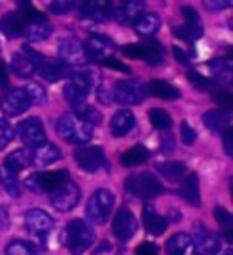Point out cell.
<instances>
[{
    "mask_svg": "<svg viewBox=\"0 0 233 255\" xmlns=\"http://www.w3.org/2000/svg\"><path fill=\"white\" fill-rule=\"evenodd\" d=\"M57 131L69 144H86L93 137V126L75 113H66L58 119Z\"/></svg>",
    "mask_w": 233,
    "mask_h": 255,
    "instance_id": "6da1fadb",
    "label": "cell"
},
{
    "mask_svg": "<svg viewBox=\"0 0 233 255\" xmlns=\"http://www.w3.org/2000/svg\"><path fill=\"white\" fill-rule=\"evenodd\" d=\"M66 246L73 255H82L95 241V234L90 224L82 219H75L66 228Z\"/></svg>",
    "mask_w": 233,
    "mask_h": 255,
    "instance_id": "7a4b0ae2",
    "label": "cell"
},
{
    "mask_svg": "<svg viewBox=\"0 0 233 255\" xmlns=\"http://www.w3.org/2000/svg\"><path fill=\"white\" fill-rule=\"evenodd\" d=\"M115 204V195L108 188L97 190L86 204V217L93 224H104L110 219Z\"/></svg>",
    "mask_w": 233,
    "mask_h": 255,
    "instance_id": "3957f363",
    "label": "cell"
},
{
    "mask_svg": "<svg viewBox=\"0 0 233 255\" xmlns=\"http://www.w3.org/2000/svg\"><path fill=\"white\" fill-rule=\"evenodd\" d=\"M24 11V16H26V26H24V37L33 40V42H40V40H46V38L51 35L53 27L48 22V18L38 13L37 9H33V5L29 7H22Z\"/></svg>",
    "mask_w": 233,
    "mask_h": 255,
    "instance_id": "277c9868",
    "label": "cell"
},
{
    "mask_svg": "<svg viewBox=\"0 0 233 255\" xmlns=\"http://www.w3.org/2000/svg\"><path fill=\"white\" fill-rule=\"evenodd\" d=\"M126 190L142 199H153L162 193V182L151 173H137L126 179Z\"/></svg>",
    "mask_w": 233,
    "mask_h": 255,
    "instance_id": "5b68a950",
    "label": "cell"
},
{
    "mask_svg": "<svg viewBox=\"0 0 233 255\" xmlns=\"http://www.w3.org/2000/svg\"><path fill=\"white\" fill-rule=\"evenodd\" d=\"M113 101L122 106H137L148 95V90L137 80H118L112 88Z\"/></svg>",
    "mask_w": 233,
    "mask_h": 255,
    "instance_id": "8992f818",
    "label": "cell"
},
{
    "mask_svg": "<svg viewBox=\"0 0 233 255\" xmlns=\"http://www.w3.org/2000/svg\"><path fill=\"white\" fill-rule=\"evenodd\" d=\"M93 88V79L90 73H75L68 80V84L64 86V97L71 106H77L80 102H86L88 95Z\"/></svg>",
    "mask_w": 233,
    "mask_h": 255,
    "instance_id": "52a82bcc",
    "label": "cell"
},
{
    "mask_svg": "<svg viewBox=\"0 0 233 255\" xmlns=\"http://www.w3.org/2000/svg\"><path fill=\"white\" fill-rule=\"evenodd\" d=\"M122 53L126 55V57H129V59L146 60V62L151 64V66L162 64V60H164V49H162V46H160L159 42H155V40L124 46V48H122Z\"/></svg>",
    "mask_w": 233,
    "mask_h": 255,
    "instance_id": "ba28073f",
    "label": "cell"
},
{
    "mask_svg": "<svg viewBox=\"0 0 233 255\" xmlns=\"http://www.w3.org/2000/svg\"><path fill=\"white\" fill-rule=\"evenodd\" d=\"M29 106H31V101L24 88H11L0 97V112L7 117L20 115V113L27 112Z\"/></svg>",
    "mask_w": 233,
    "mask_h": 255,
    "instance_id": "9c48e42d",
    "label": "cell"
},
{
    "mask_svg": "<svg viewBox=\"0 0 233 255\" xmlns=\"http://www.w3.org/2000/svg\"><path fill=\"white\" fill-rule=\"evenodd\" d=\"M51 193V204H53L55 210L58 212H71L80 201V190L79 186L71 181L62 182L58 188H55Z\"/></svg>",
    "mask_w": 233,
    "mask_h": 255,
    "instance_id": "30bf717a",
    "label": "cell"
},
{
    "mask_svg": "<svg viewBox=\"0 0 233 255\" xmlns=\"http://www.w3.org/2000/svg\"><path fill=\"white\" fill-rule=\"evenodd\" d=\"M68 181V170H55V171H44V173H35L27 179V188L35 193L42 191H53L62 182Z\"/></svg>",
    "mask_w": 233,
    "mask_h": 255,
    "instance_id": "8fae6325",
    "label": "cell"
},
{
    "mask_svg": "<svg viewBox=\"0 0 233 255\" xmlns=\"http://www.w3.org/2000/svg\"><path fill=\"white\" fill-rule=\"evenodd\" d=\"M137 228H138L137 219H135V215L131 213V210L120 208V210L116 212L115 219H113V235H115L118 241H122V243H127L129 239L135 237Z\"/></svg>",
    "mask_w": 233,
    "mask_h": 255,
    "instance_id": "7c38bea8",
    "label": "cell"
},
{
    "mask_svg": "<svg viewBox=\"0 0 233 255\" xmlns=\"http://www.w3.org/2000/svg\"><path fill=\"white\" fill-rule=\"evenodd\" d=\"M84 55L88 60H95V62H102L104 59L112 57L113 51V42L110 38L101 37V35H90L84 42Z\"/></svg>",
    "mask_w": 233,
    "mask_h": 255,
    "instance_id": "4fadbf2b",
    "label": "cell"
},
{
    "mask_svg": "<svg viewBox=\"0 0 233 255\" xmlns=\"http://www.w3.org/2000/svg\"><path fill=\"white\" fill-rule=\"evenodd\" d=\"M18 131V137L26 146H37V144L44 142L46 140V131H44V124L40 123V119L37 117H29L26 121H22L16 128Z\"/></svg>",
    "mask_w": 233,
    "mask_h": 255,
    "instance_id": "5bb4252c",
    "label": "cell"
},
{
    "mask_svg": "<svg viewBox=\"0 0 233 255\" xmlns=\"http://www.w3.org/2000/svg\"><path fill=\"white\" fill-rule=\"evenodd\" d=\"M75 159H77V164H79L82 170L97 171L104 166L106 155H104V149L99 148V146H86V148L77 149Z\"/></svg>",
    "mask_w": 233,
    "mask_h": 255,
    "instance_id": "9a60e30c",
    "label": "cell"
},
{
    "mask_svg": "<svg viewBox=\"0 0 233 255\" xmlns=\"http://www.w3.org/2000/svg\"><path fill=\"white\" fill-rule=\"evenodd\" d=\"M113 2L112 0H84L80 4V13L84 18L97 22H104L113 15Z\"/></svg>",
    "mask_w": 233,
    "mask_h": 255,
    "instance_id": "2e32d148",
    "label": "cell"
},
{
    "mask_svg": "<svg viewBox=\"0 0 233 255\" xmlns=\"http://www.w3.org/2000/svg\"><path fill=\"white\" fill-rule=\"evenodd\" d=\"M58 57L68 66H80V64H84L88 60L84 55L82 44L77 42L75 38H64L62 42L58 44Z\"/></svg>",
    "mask_w": 233,
    "mask_h": 255,
    "instance_id": "e0dca14e",
    "label": "cell"
},
{
    "mask_svg": "<svg viewBox=\"0 0 233 255\" xmlns=\"http://www.w3.org/2000/svg\"><path fill=\"white\" fill-rule=\"evenodd\" d=\"M29 159L35 166L38 168H44V166H49L53 164L55 160L60 159V149L51 142H40L37 146H33L31 149V155H29Z\"/></svg>",
    "mask_w": 233,
    "mask_h": 255,
    "instance_id": "ac0fdd59",
    "label": "cell"
},
{
    "mask_svg": "<svg viewBox=\"0 0 233 255\" xmlns=\"http://www.w3.org/2000/svg\"><path fill=\"white\" fill-rule=\"evenodd\" d=\"M24 26H26V16L24 11H9L0 18V31L4 33L7 38L22 37L24 33Z\"/></svg>",
    "mask_w": 233,
    "mask_h": 255,
    "instance_id": "d6986e66",
    "label": "cell"
},
{
    "mask_svg": "<svg viewBox=\"0 0 233 255\" xmlns=\"http://www.w3.org/2000/svg\"><path fill=\"white\" fill-rule=\"evenodd\" d=\"M219 250H221V239L210 230L201 228V232L195 235L193 255H217Z\"/></svg>",
    "mask_w": 233,
    "mask_h": 255,
    "instance_id": "ffe728a7",
    "label": "cell"
},
{
    "mask_svg": "<svg viewBox=\"0 0 233 255\" xmlns=\"http://www.w3.org/2000/svg\"><path fill=\"white\" fill-rule=\"evenodd\" d=\"M37 71L42 75L44 79L48 80V82H57V80H62L64 77H68L69 75V66L68 64H64L60 59H46L40 64H38Z\"/></svg>",
    "mask_w": 233,
    "mask_h": 255,
    "instance_id": "44dd1931",
    "label": "cell"
},
{
    "mask_svg": "<svg viewBox=\"0 0 233 255\" xmlns=\"http://www.w3.org/2000/svg\"><path fill=\"white\" fill-rule=\"evenodd\" d=\"M53 226V219L49 213H46L44 210H29L26 213V228L35 235H40V234H46L49 232Z\"/></svg>",
    "mask_w": 233,
    "mask_h": 255,
    "instance_id": "7402d4cb",
    "label": "cell"
},
{
    "mask_svg": "<svg viewBox=\"0 0 233 255\" xmlns=\"http://www.w3.org/2000/svg\"><path fill=\"white\" fill-rule=\"evenodd\" d=\"M142 221H144V228H146V232L151 235H160L164 234V230L168 228V221H166V217H162V215H159V213L155 212V208L151 206V204H146L142 210Z\"/></svg>",
    "mask_w": 233,
    "mask_h": 255,
    "instance_id": "603a6c76",
    "label": "cell"
},
{
    "mask_svg": "<svg viewBox=\"0 0 233 255\" xmlns=\"http://www.w3.org/2000/svg\"><path fill=\"white\" fill-rule=\"evenodd\" d=\"M144 9H146L144 0H124L118 5V9L113 11V13H115L118 22H122V24H131L140 13H144Z\"/></svg>",
    "mask_w": 233,
    "mask_h": 255,
    "instance_id": "cb8c5ba5",
    "label": "cell"
},
{
    "mask_svg": "<svg viewBox=\"0 0 233 255\" xmlns=\"http://www.w3.org/2000/svg\"><path fill=\"white\" fill-rule=\"evenodd\" d=\"M11 68H13V73H15L16 77L27 79V77H31V75L37 71L38 64L35 62L24 49H22L20 53L13 55V59H11Z\"/></svg>",
    "mask_w": 233,
    "mask_h": 255,
    "instance_id": "d4e9b609",
    "label": "cell"
},
{
    "mask_svg": "<svg viewBox=\"0 0 233 255\" xmlns=\"http://www.w3.org/2000/svg\"><path fill=\"white\" fill-rule=\"evenodd\" d=\"M133 26H135V31L142 37H153L155 33L160 29V18L155 13H140V15L133 20Z\"/></svg>",
    "mask_w": 233,
    "mask_h": 255,
    "instance_id": "484cf974",
    "label": "cell"
},
{
    "mask_svg": "<svg viewBox=\"0 0 233 255\" xmlns=\"http://www.w3.org/2000/svg\"><path fill=\"white\" fill-rule=\"evenodd\" d=\"M202 124L212 131H224L232 124V117L226 110H212L202 115Z\"/></svg>",
    "mask_w": 233,
    "mask_h": 255,
    "instance_id": "4316f807",
    "label": "cell"
},
{
    "mask_svg": "<svg viewBox=\"0 0 233 255\" xmlns=\"http://www.w3.org/2000/svg\"><path fill=\"white\" fill-rule=\"evenodd\" d=\"M112 133L113 137H124L135 128V115L127 110H120L112 117Z\"/></svg>",
    "mask_w": 233,
    "mask_h": 255,
    "instance_id": "83f0119b",
    "label": "cell"
},
{
    "mask_svg": "<svg viewBox=\"0 0 233 255\" xmlns=\"http://www.w3.org/2000/svg\"><path fill=\"white\" fill-rule=\"evenodd\" d=\"M180 193L184 197V201L190 202L191 206H201V190H199V177H197V173H186L184 179H182Z\"/></svg>",
    "mask_w": 233,
    "mask_h": 255,
    "instance_id": "f1b7e54d",
    "label": "cell"
},
{
    "mask_svg": "<svg viewBox=\"0 0 233 255\" xmlns=\"http://www.w3.org/2000/svg\"><path fill=\"white\" fill-rule=\"evenodd\" d=\"M157 171H159L164 179H168V181L179 182V181H182L184 175L188 173V168H186L184 162L173 160V162H160V164H157Z\"/></svg>",
    "mask_w": 233,
    "mask_h": 255,
    "instance_id": "f546056e",
    "label": "cell"
},
{
    "mask_svg": "<svg viewBox=\"0 0 233 255\" xmlns=\"http://www.w3.org/2000/svg\"><path fill=\"white\" fill-rule=\"evenodd\" d=\"M191 245V237L186 232H179V234L171 235L170 239L166 241V254L168 255H186L188 248Z\"/></svg>",
    "mask_w": 233,
    "mask_h": 255,
    "instance_id": "4dcf8cb0",
    "label": "cell"
},
{
    "mask_svg": "<svg viewBox=\"0 0 233 255\" xmlns=\"http://www.w3.org/2000/svg\"><path fill=\"white\" fill-rule=\"evenodd\" d=\"M210 73L223 84H230L233 77V64L230 59H217L210 62Z\"/></svg>",
    "mask_w": 233,
    "mask_h": 255,
    "instance_id": "1f68e13d",
    "label": "cell"
},
{
    "mask_svg": "<svg viewBox=\"0 0 233 255\" xmlns=\"http://www.w3.org/2000/svg\"><path fill=\"white\" fill-rule=\"evenodd\" d=\"M148 157H149V151L146 149V146L137 144V146H133V148H129L127 151L122 153L120 162H122V166H126V168H133V166H138V164H142V162H146Z\"/></svg>",
    "mask_w": 233,
    "mask_h": 255,
    "instance_id": "d6a6232c",
    "label": "cell"
},
{
    "mask_svg": "<svg viewBox=\"0 0 233 255\" xmlns=\"http://www.w3.org/2000/svg\"><path fill=\"white\" fill-rule=\"evenodd\" d=\"M29 166V151L27 149H15L13 153L5 157V170L13 171V173H20L22 170H26Z\"/></svg>",
    "mask_w": 233,
    "mask_h": 255,
    "instance_id": "836d02e7",
    "label": "cell"
},
{
    "mask_svg": "<svg viewBox=\"0 0 233 255\" xmlns=\"http://www.w3.org/2000/svg\"><path fill=\"white\" fill-rule=\"evenodd\" d=\"M148 91L151 95L159 97V99H166V101H173V99L179 97V90L173 88L171 84H168L166 80H151Z\"/></svg>",
    "mask_w": 233,
    "mask_h": 255,
    "instance_id": "e575fe53",
    "label": "cell"
},
{
    "mask_svg": "<svg viewBox=\"0 0 233 255\" xmlns=\"http://www.w3.org/2000/svg\"><path fill=\"white\" fill-rule=\"evenodd\" d=\"M173 35L177 38L193 42V40L202 37V24H188V22H184L182 26L173 27Z\"/></svg>",
    "mask_w": 233,
    "mask_h": 255,
    "instance_id": "d590c367",
    "label": "cell"
},
{
    "mask_svg": "<svg viewBox=\"0 0 233 255\" xmlns=\"http://www.w3.org/2000/svg\"><path fill=\"white\" fill-rule=\"evenodd\" d=\"M73 110H75V115H79L82 121L90 123L91 126H93V124H101L102 123V115L97 112L95 108L88 106V102H80V104L73 106Z\"/></svg>",
    "mask_w": 233,
    "mask_h": 255,
    "instance_id": "8d00e7d4",
    "label": "cell"
},
{
    "mask_svg": "<svg viewBox=\"0 0 233 255\" xmlns=\"http://www.w3.org/2000/svg\"><path fill=\"white\" fill-rule=\"evenodd\" d=\"M213 215H215V221L219 223V226L223 228V234L226 235V239L232 241V234H233V217L232 213L224 208H215L213 210Z\"/></svg>",
    "mask_w": 233,
    "mask_h": 255,
    "instance_id": "74e56055",
    "label": "cell"
},
{
    "mask_svg": "<svg viewBox=\"0 0 233 255\" xmlns=\"http://www.w3.org/2000/svg\"><path fill=\"white\" fill-rule=\"evenodd\" d=\"M0 181H2L4 190L7 191V195H11V197L20 195V184L16 181V173L2 168V170H0Z\"/></svg>",
    "mask_w": 233,
    "mask_h": 255,
    "instance_id": "f35d334b",
    "label": "cell"
},
{
    "mask_svg": "<svg viewBox=\"0 0 233 255\" xmlns=\"http://www.w3.org/2000/svg\"><path fill=\"white\" fill-rule=\"evenodd\" d=\"M149 121H151V124H153L157 129H160V131L171 128L170 113L166 112V110H162V108H151V110H149Z\"/></svg>",
    "mask_w": 233,
    "mask_h": 255,
    "instance_id": "ab89813d",
    "label": "cell"
},
{
    "mask_svg": "<svg viewBox=\"0 0 233 255\" xmlns=\"http://www.w3.org/2000/svg\"><path fill=\"white\" fill-rule=\"evenodd\" d=\"M5 255H38L37 248L27 243V241H11L7 248H5Z\"/></svg>",
    "mask_w": 233,
    "mask_h": 255,
    "instance_id": "60d3db41",
    "label": "cell"
},
{
    "mask_svg": "<svg viewBox=\"0 0 233 255\" xmlns=\"http://www.w3.org/2000/svg\"><path fill=\"white\" fill-rule=\"evenodd\" d=\"M188 79L191 80V84L195 86L199 91H213L215 93L219 90V86L213 80L206 79L204 75H199L197 71H188Z\"/></svg>",
    "mask_w": 233,
    "mask_h": 255,
    "instance_id": "b9f144b4",
    "label": "cell"
},
{
    "mask_svg": "<svg viewBox=\"0 0 233 255\" xmlns=\"http://www.w3.org/2000/svg\"><path fill=\"white\" fill-rule=\"evenodd\" d=\"M24 91L27 93L31 104H37V106L46 104V90H44L40 84H37V82H29V84L24 88Z\"/></svg>",
    "mask_w": 233,
    "mask_h": 255,
    "instance_id": "7bdbcfd3",
    "label": "cell"
},
{
    "mask_svg": "<svg viewBox=\"0 0 233 255\" xmlns=\"http://www.w3.org/2000/svg\"><path fill=\"white\" fill-rule=\"evenodd\" d=\"M84 0H53L49 4V11L55 15H66L71 9H75L77 5H80Z\"/></svg>",
    "mask_w": 233,
    "mask_h": 255,
    "instance_id": "ee69618b",
    "label": "cell"
},
{
    "mask_svg": "<svg viewBox=\"0 0 233 255\" xmlns=\"http://www.w3.org/2000/svg\"><path fill=\"white\" fill-rule=\"evenodd\" d=\"M13 138H15V128L7 121H0V149H4Z\"/></svg>",
    "mask_w": 233,
    "mask_h": 255,
    "instance_id": "f6af8a7d",
    "label": "cell"
},
{
    "mask_svg": "<svg viewBox=\"0 0 233 255\" xmlns=\"http://www.w3.org/2000/svg\"><path fill=\"white\" fill-rule=\"evenodd\" d=\"M213 99H215L219 106L223 108V110H226V112H230L233 108V97L228 91H223V90L215 91V93H213Z\"/></svg>",
    "mask_w": 233,
    "mask_h": 255,
    "instance_id": "bcb514c9",
    "label": "cell"
},
{
    "mask_svg": "<svg viewBox=\"0 0 233 255\" xmlns=\"http://www.w3.org/2000/svg\"><path fill=\"white\" fill-rule=\"evenodd\" d=\"M180 137H182V142L191 146L197 140V133L188 123H182V126H180Z\"/></svg>",
    "mask_w": 233,
    "mask_h": 255,
    "instance_id": "7dc6e473",
    "label": "cell"
},
{
    "mask_svg": "<svg viewBox=\"0 0 233 255\" xmlns=\"http://www.w3.org/2000/svg\"><path fill=\"white\" fill-rule=\"evenodd\" d=\"M97 97H99V101L102 102V104H106V106H110L113 102V91L108 88V84L104 82V84L99 86V91H97Z\"/></svg>",
    "mask_w": 233,
    "mask_h": 255,
    "instance_id": "c3c4849f",
    "label": "cell"
},
{
    "mask_svg": "<svg viewBox=\"0 0 233 255\" xmlns=\"http://www.w3.org/2000/svg\"><path fill=\"white\" fill-rule=\"evenodd\" d=\"M204 4H206L208 9L223 11V9H228L230 5L233 4V0H204Z\"/></svg>",
    "mask_w": 233,
    "mask_h": 255,
    "instance_id": "681fc988",
    "label": "cell"
},
{
    "mask_svg": "<svg viewBox=\"0 0 233 255\" xmlns=\"http://www.w3.org/2000/svg\"><path fill=\"white\" fill-rule=\"evenodd\" d=\"M135 255H159V246L153 243H140Z\"/></svg>",
    "mask_w": 233,
    "mask_h": 255,
    "instance_id": "f907efd6",
    "label": "cell"
},
{
    "mask_svg": "<svg viewBox=\"0 0 233 255\" xmlns=\"http://www.w3.org/2000/svg\"><path fill=\"white\" fill-rule=\"evenodd\" d=\"M101 64H104V66H108V68H112V69H116V71H122V73H129V68H127L126 64H122L120 60L113 59V57H108V59H104Z\"/></svg>",
    "mask_w": 233,
    "mask_h": 255,
    "instance_id": "816d5d0a",
    "label": "cell"
},
{
    "mask_svg": "<svg viewBox=\"0 0 233 255\" xmlns=\"http://www.w3.org/2000/svg\"><path fill=\"white\" fill-rule=\"evenodd\" d=\"M182 15H184V22H188V24H201V18H199V15H197V11L193 7L184 5L182 7Z\"/></svg>",
    "mask_w": 233,
    "mask_h": 255,
    "instance_id": "f5cc1de1",
    "label": "cell"
},
{
    "mask_svg": "<svg viewBox=\"0 0 233 255\" xmlns=\"http://www.w3.org/2000/svg\"><path fill=\"white\" fill-rule=\"evenodd\" d=\"M224 148H226V153L232 155L233 153V131L232 128H228V129H224Z\"/></svg>",
    "mask_w": 233,
    "mask_h": 255,
    "instance_id": "db71d44e",
    "label": "cell"
},
{
    "mask_svg": "<svg viewBox=\"0 0 233 255\" xmlns=\"http://www.w3.org/2000/svg\"><path fill=\"white\" fill-rule=\"evenodd\" d=\"M173 55H175V59L179 60V62H188V55H186V51H182V49L179 48V46H175L173 48Z\"/></svg>",
    "mask_w": 233,
    "mask_h": 255,
    "instance_id": "11a10c76",
    "label": "cell"
},
{
    "mask_svg": "<svg viewBox=\"0 0 233 255\" xmlns=\"http://www.w3.org/2000/svg\"><path fill=\"white\" fill-rule=\"evenodd\" d=\"M0 86H7V73H5V64L0 60Z\"/></svg>",
    "mask_w": 233,
    "mask_h": 255,
    "instance_id": "9f6ffc18",
    "label": "cell"
},
{
    "mask_svg": "<svg viewBox=\"0 0 233 255\" xmlns=\"http://www.w3.org/2000/svg\"><path fill=\"white\" fill-rule=\"evenodd\" d=\"M226 255H232V252H228V254H226Z\"/></svg>",
    "mask_w": 233,
    "mask_h": 255,
    "instance_id": "6f0895ef",
    "label": "cell"
}]
</instances>
